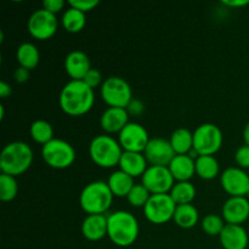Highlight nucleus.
I'll use <instances>...</instances> for the list:
<instances>
[{
    "mask_svg": "<svg viewBox=\"0 0 249 249\" xmlns=\"http://www.w3.org/2000/svg\"><path fill=\"white\" fill-rule=\"evenodd\" d=\"M95 104L94 89L83 80H70L58 95L60 108L71 117H80L91 111Z\"/></svg>",
    "mask_w": 249,
    "mask_h": 249,
    "instance_id": "1",
    "label": "nucleus"
},
{
    "mask_svg": "<svg viewBox=\"0 0 249 249\" xmlns=\"http://www.w3.org/2000/svg\"><path fill=\"white\" fill-rule=\"evenodd\" d=\"M139 232V221L130 212L116 211L107 215V237L117 247L125 248L134 245Z\"/></svg>",
    "mask_w": 249,
    "mask_h": 249,
    "instance_id": "2",
    "label": "nucleus"
},
{
    "mask_svg": "<svg viewBox=\"0 0 249 249\" xmlns=\"http://www.w3.org/2000/svg\"><path fill=\"white\" fill-rule=\"evenodd\" d=\"M34 153L24 141H12L4 146L0 153V169L2 174L19 177L31 168Z\"/></svg>",
    "mask_w": 249,
    "mask_h": 249,
    "instance_id": "3",
    "label": "nucleus"
},
{
    "mask_svg": "<svg viewBox=\"0 0 249 249\" xmlns=\"http://www.w3.org/2000/svg\"><path fill=\"white\" fill-rule=\"evenodd\" d=\"M113 194L107 181H91L83 187L79 195L80 208L90 214H106L113 203Z\"/></svg>",
    "mask_w": 249,
    "mask_h": 249,
    "instance_id": "4",
    "label": "nucleus"
},
{
    "mask_svg": "<svg viewBox=\"0 0 249 249\" xmlns=\"http://www.w3.org/2000/svg\"><path fill=\"white\" fill-rule=\"evenodd\" d=\"M123 148L119 143L118 139L108 135V134H101L96 135L89 145V156L92 162L100 168H114L119 164Z\"/></svg>",
    "mask_w": 249,
    "mask_h": 249,
    "instance_id": "5",
    "label": "nucleus"
},
{
    "mask_svg": "<svg viewBox=\"0 0 249 249\" xmlns=\"http://www.w3.org/2000/svg\"><path fill=\"white\" fill-rule=\"evenodd\" d=\"M100 95L107 106L118 108H126L129 102L134 99L130 84L118 75H111L104 80L100 88Z\"/></svg>",
    "mask_w": 249,
    "mask_h": 249,
    "instance_id": "6",
    "label": "nucleus"
},
{
    "mask_svg": "<svg viewBox=\"0 0 249 249\" xmlns=\"http://www.w3.org/2000/svg\"><path fill=\"white\" fill-rule=\"evenodd\" d=\"M44 162L53 169H66L74 163L75 150L68 141L53 138L41 147Z\"/></svg>",
    "mask_w": 249,
    "mask_h": 249,
    "instance_id": "7",
    "label": "nucleus"
},
{
    "mask_svg": "<svg viewBox=\"0 0 249 249\" xmlns=\"http://www.w3.org/2000/svg\"><path fill=\"white\" fill-rule=\"evenodd\" d=\"M224 135L214 123H203L194 131V150L199 156H214L221 148Z\"/></svg>",
    "mask_w": 249,
    "mask_h": 249,
    "instance_id": "8",
    "label": "nucleus"
},
{
    "mask_svg": "<svg viewBox=\"0 0 249 249\" xmlns=\"http://www.w3.org/2000/svg\"><path fill=\"white\" fill-rule=\"evenodd\" d=\"M178 204L169 194L151 195L150 199L143 207V215L155 225H163L173 220Z\"/></svg>",
    "mask_w": 249,
    "mask_h": 249,
    "instance_id": "9",
    "label": "nucleus"
},
{
    "mask_svg": "<svg viewBox=\"0 0 249 249\" xmlns=\"http://www.w3.org/2000/svg\"><path fill=\"white\" fill-rule=\"evenodd\" d=\"M57 28L58 19L56 15L46 11L43 7L32 12L27 22L29 34L38 40H48L53 38Z\"/></svg>",
    "mask_w": 249,
    "mask_h": 249,
    "instance_id": "10",
    "label": "nucleus"
},
{
    "mask_svg": "<svg viewBox=\"0 0 249 249\" xmlns=\"http://www.w3.org/2000/svg\"><path fill=\"white\" fill-rule=\"evenodd\" d=\"M141 184L150 191L151 195L169 194L174 186L175 180L168 167L148 165L141 177Z\"/></svg>",
    "mask_w": 249,
    "mask_h": 249,
    "instance_id": "11",
    "label": "nucleus"
},
{
    "mask_svg": "<svg viewBox=\"0 0 249 249\" xmlns=\"http://www.w3.org/2000/svg\"><path fill=\"white\" fill-rule=\"evenodd\" d=\"M118 141L123 151L126 152H141L143 153L147 147L151 138L148 131L143 125L136 122H129L123 130L118 134Z\"/></svg>",
    "mask_w": 249,
    "mask_h": 249,
    "instance_id": "12",
    "label": "nucleus"
},
{
    "mask_svg": "<svg viewBox=\"0 0 249 249\" xmlns=\"http://www.w3.org/2000/svg\"><path fill=\"white\" fill-rule=\"evenodd\" d=\"M220 184L230 197H247L249 175L240 167H229L220 174Z\"/></svg>",
    "mask_w": 249,
    "mask_h": 249,
    "instance_id": "13",
    "label": "nucleus"
},
{
    "mask_svg": "<svg viewBox=\"0 0 249 249\" xmlns=\"http://www.w3.org/2000/svg\"><path fill=\"white\" fill-rule=\"evenodd\" d=\"M148 165H162L168 167L177 153L173 150L170 141L163 138H152L147 147L143 151Z\"/></svg>",
    "mask_w": 249,
    "mask_h": 249,
    "instance_id": "14",
    "label": "nucleus"
},
{
    "mask_svg": "<svg viewBox=\"0 0 249 249\" xmlns=\"http://www.w3.org/2000/svg\"><path fill=\"white\" fill-rule=\"evenodd\" d=\"M221 216L226 224L242 225L249 219V199L247 197H229L223 204Z\"/></svg>",
    "mask_w": 249,
    "mask_h": 249,
    "instance_id": "15",
    "label": "nucleus"
},
{
    "mask_svg": "<svg viewBox=\"0 0 249 249\" xmlns=\"http://www.w3.org/2000/svg\"><path fill=\"white\" fill-rule=\"evenodd\" d=\"M129 113L125 108L118 107H107L100 117V125L105 134H119L124 126L129 123Z\"/></svg>",
    "mask_w": 249,
    "mask_h": 249,
    "instance_id": "16",
    "label": "nucleus"
},
{
    "mask_svg": "<svg viewBox=\"0 0 249 249\" xmlns=\"http://www.w3.org/2000/svg\"><path fill=\"white\" fill-rule=\"evenodd\" d=\"M63 66L71 80H83L87 73L91 70L89 56L82 50L71 51L66 56Z\"/></svg>",
    "mask_w": 249,
    "mask_h": 249,
    "instance_id": "17",
    "label": "nucleus"
},
{
    "mask_svg": "<svg viewBox=\"0 0 249 249\" xmlns=\"http://www.w3.org/2000/svg\"><path fill=\"white\" fill-rule=\"evenodd\" d=\"M219 241L224 249H247L249 236L242 225L226 224L219 235Z\"/></svg>",
    "mask_w": 249,
    "mask_h": 249,
    "instance_id": "18",
    "label": "nucleus"
},
{
    "mask_svg": "<svg viewBox=\"0 0 249 249\" xmlns=\"http://www.w3.org/2000/svg\"><path fill=\"white\" fill-rule=\"evenodd\" d=\"M82 233L84 238L91 242L101 241L107 236L106 214H90L82 223Z\"/></svg>",
    "mask_w": 249,
    "mask_h": 249,
    "instance_id": "19",
    "label": "nucleus"
},
{
    "mask_svg": "<svg viewBox=\"0 0 249 249\" xmlns=\"http://www.w3.org/2000/svg\"><path fill=\"white\" fill-rule=\"evenodd\" d=\"M175 182L190 181L196 175V160L189 155H177L168 165Z\"/></svg>",
    "mask_w": 249,
    "mask_h": 249,
    "instance_id": "20",
    "label": "nucleus"
},
{
    "mask_svg": "<svg viewBox=\"0 0 249 249\" xmlns=\"http://www.w3.org/2000/svg\"><path fill=\"white\" fill-rule=\"evenodd\" d=\"M118 167L119 169L123 170L124 173H126V174L135 179V178L142 177L143 173L148 168V162L143 153L123 151Z\"/></svg>",
    "mask_w": 249,
    "mask_h": 249,
    "instance_id": "21",
    "label": "nucleus"
},
{
    "mask_svg": "<svg viewBox=\"0 0 249 249\" xmlns=\"http://www.w3.org/2000/svg\"><path fill=\"white\" fill-rule=\"evenodd\" d=\"M107 184H108L109 190H111L114 197H119V198L125 197L126 198L129 192L131 191V189L135 185V181H134V178L124 173L123 170L118 169L111 173L108 180H107Z\"/></svg>",
    "mask_w": 249,
    "mask_h": 249,
    "instance_id": "22",
    "label": "nucleus"
},
{
    "mask_svg": "<svg viewBox=\"0 0 249 249\" xmlns=\"http://www.w3.org/2000/svg\"><path fill=\"white\" fill-rule=\"evenodd\" d=\"M16 60L18 62L19 67L27 68V70H34L39 65L40 61V53L38 48L33 43L24 41L17 48L16 50Z\"/></svg>",
    "mask_w": 249,
    "mask_h": 249,
    "instance_id": "23",
    "label": "nucleus"
},
{
    "mask_svg": "<svg viewBox=\"0 0 249 249\" xmlns=\"http://www.w3.org/2000/svg\"><path fill=\"white\" fill-rule=\"evenodd\" d=\"M173 221L181 229L195 228L199 221L198 209L192 203L179 204L175 209Z\"/></svg>",
    "mask_w": 249,
    "mask_h": 249,
    "instance_id": "24",
    "label": "nucleus"
},
{
    "mask_svg": "<svg viewBox=\"0 0 249 249\" xmlns=\"http://www.w3.org/2000/svg\"><path fill=\"white\" fill-rule=\"evenodd\" d=\"M169 141L177 155H189L194 148V131L186 128H178L172 133Z\"/></svg>",
    "mask_w": 249,
    "mask_h": 249,
    "instance_id": "25",
    "label": "nucleus"
},
{
    "mask_svg": "<svg viewBox=\"0 0 249 249\" xmlns=\"http://www.w3.org/2000/svg\"><path fill=\"white\" fill-rule=\"evenodd\" d=\"M196 175L202 180H213L220 175V165L214 156H198L196 158Z\"/></svg>",
    "mask_w": 249,
    "mask_h": 249,
    "instance_id": "26",
    "label": "nucleus"
},
{
    "mask_svg": "<svg viewBox=\"0 0 249 249\" xmlns=\"http://www.w3.org/2000/svg\"><path fill=\"white\" fill-rule=\"evenodd\" d=\"M61 24L68 33H79L87 24V16L84 12L68 5L61 17Z\"/></svg>",
    "mask_w": 249,
    "mask_h": 249,
    "instance_id": "27",
    "label": "nucleus"
},
{
    "mask_svg": "<svg viewBox=\"0 0 249 249\" xmlns=\"http://www.w3.org/2000/svg\"><path fill=\"white\" fill-rule=\"evenodd\" d=\"M169 195L178 206L179 204H189L192 203V201L196 197V187L191 181H178L170 190Z\"/></svg>",
    "mask_w": 249,
    "mask_h": 249,
    "instance_id": "28",
    "label": "nucleus"
},
{
    "mask_svg": "<svg viewBox=\"0 0 249 249\" xmlns=\"http://www.w3.org/2000/svg\"><path fill=\"white\" fill-rule=\"evenodd\" d=\"M29 134L36 143L44 146L53 139V128L45 119H36L29 126Z\"/></svg>",
    "mask_w": 249,
    "mask_h": 249,
    "instance_id": "29",
    "label": "nucleus"
},
{
    "mask_svg": "<svg viewBox=\"0 0 249 249\" xmlns=\"http://www.w3.org/2000/svg\"><path fill=\"white\" fill-rule=\"evenodd\" d=\"M18 194V182L11 175H0V199L2 202H11Z\"/></svg>",
    "mask_w": 249,
    "mask_h": 249,
    "instance_id": "30",
    "label": "nucleus"
},
{
    "mask_svg": "<svg viewBox=\"0 0 249 249\" xmlns=\"http://www.w3.org/2000/svg\"><path fill=\"white\" fill-rule=\"evenodd\" d=\"M226 223L223 216L218 215V214H208L201 220L202 230L208 236H218L219 237Z\"/></svg>",
    "mask_w": 249,
    "mask_h": 249,
    "instance_id": "31",
    "label": "nucleus"
},
{
    "mask_svg": "<svg viewBox=\"0 0 249 249\" xmlns=\"http://www.w3.org/2000/svg\"><path fill=\"white\" fill-rule=\"evenodd\" d=\"M151 194L142 184H135L129 195L126 196V201L129 202L131 207L134 208H142L146 206V203L150 199Z\"/></svg>",
    "mask_w": 249,
    "mask_h": 249,
    "instance_id": "32",
    "label": "nucleus"
},
{
    "mask_svg": "<svg viewBox=\"0 0 249 249\" xmlns=\"http://www.w3.org/2000/svg\"><path fill=\"white\" fill-rule=\"evenodd\" d=\"M83 82H84L85 84L89 85L91 89L95 90L97 87L101 88L102 83H104V79H102V74L99 70H96V68H91V70L87 73V75L84 77Z\"/></svg>",
    "mask_w": 249,
    "mask_h": 249,
    "instance_id": "33",
    "label": "nucleus"
},
{
    "mask_svg": "<svg viewBox=\"0 0 249 249\" xmlns=\"http://www.w3.org/2000/svg\"><path fill=\"white\" fill-rule=\"evenodd\" d=\"M235 162L237 167L242 169H249V146L242 145L235 153Z\"/></svg>",
    "mask_w": 249,
    "mask_h": 249,
    "instance_id": "34",
    "label": "nucleus"
},
{
    "mask_svg": "<svg viewBox=\"0 0 249 249\" xmlns=\"http://www.w3.org/2000/svg\"><path fill=\"white\" fill-rule=\"evenodd\" d=\"M99 0H71V1H68L70 6L74 7V9L79 10L84 14L94 10L95 7L99 6Z\"/></svg>",
    "mask_w": 249,
    "mask_h": 249,
    "instance_id": "35",
    "label": "nucleus"
},
{
    "mask_svg": "<svg viewBox=\"0 0 249 249\" xmlns=\"http://www.w3.org/2000/svg\"><path fill=\"white\" fill-rule=\"evenodd\" d=\"M125 109L129 113V116L139 117L145 112V104H143L141 100L133 99L130 102H129V105L126 106Z\"/></svg>",
    "mask_w": 249,
    "mask_h": 249,
    "instance_id": "36",
    "label": "nucleus"
},
{
    "mask_svg": "<svg viewBox=\"0 0 249 249\" xmlns=\"http://www.w3.org/2000/svg\"><path fill=\"white\" fill-rule=\"evenodd\" d=\"M66 2L63 0H44L43 1V9L46 11L51 12V14L56 15L60 11H62L65 7Z\"/></svg>",
    "mask_w": 249,
    "mask_h": 249,
    "instance_id": "37",
    "label": "nucleus"
},
{
    "mask_svg": "<svg viewBox=\"0 0 249 249\" xmlns=\"http://www.w3.org/2000/svg\"><path fill=\"white\" fill-rule=\"evenodd\" d=\"M29 75H31V71L27 70V68H23V67H18L15 70L14 79L16 83L23 84V83L28 82Z\"/></svg>",
    "mask_w": 249,
    "mask_h": 249,
    "instance_id": "38",
    "label": "nucleus"
},
{
    "mask_svg": "<svg viewBox=\"0 0 249 249\" xmlns=\"http://www.w3.org/2000/svg\"><path fill=\"white\" fill-rule=\"evenodd\" d=\"M221 4L229 7H233V9H238V7H243L248 5L249 0H223Z\"/></svg>",
    "mask_w": 249,
    "mask_h": 249,
    "instance_id": "39",
    "label": "nucleus"
},
{
    "mask_svg": "<svg viewBox=\"0 0 249 249\" xmlns=\"http://www.w3.org/2000/svg\"><path fill=\"white\" fill-rule=\"evenodd\" d=\"M12 90H11V87H10L9 83L6 82H0V97L1 99H6V97H9L10 95H11Z\"/></svg>",
    "mask_w": 249,
    "mask_h": 249,
    "instance_id": "40",
    "label": "nucleus"
},
{
    "mask_svg": "<svg viewBox=\"0 0 249 249\" xmlns=\"http://www.w3.org/2000/svg\"><path fill=\"white\" fill-rule=\"evenodd\" d=\"M243 141H245V145L249 146V122L247 124L245 125V128H243Z\"/></svg>",
    "mask_w": 249,
    "mask_h": 249,
    "instance_id": "41",
    "label": "nucleus"
},
{
    "mask_svg": "<svg viewBox=\"0 0 249 249\" xmlns=\"http://www.w3.org/2000/svg\"><path fill=\"white\" fill-rule=\"evenodd\" d=\"M247 198L249 199V190H248V194H247Z\"/></svg>",
    "mask_w": 249,
    "mask_h": 249,
    "instance_id": "42",
    "label": "nucleus"
}]
</instances>
